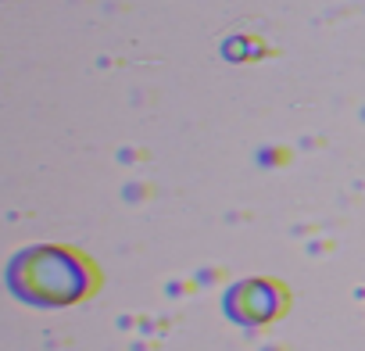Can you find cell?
I'll use <instances>...</instances> for the list:
<instances>
[{"label": "cell", "mask_w": 365, "mask_h": 351, "mask_svg": "<svg viewBox=\"0 0 365 351\" xmlns=\"http://www.w3.org/2000/svg\"><path fill=\"white\" fill-rule=\"evenodd\" d=\"M8 287L19 301L40 305V308H58L86 297L93 287L90 265L68 251V248H26L8 262Z\"/></svg>", "instance_id": "cell-1"}, {"label": "cell", "mask_w": 365, "mask_h": 351, "mask_svg": "<svg viewBox=\"0 0 365 351\" xmlns=\"http://www.w3.org/2000/svg\"><path fill=\"white\" fill-rule=\"evenodd\" d=\"M222 305H226V315L237 319L240 326H262L287 308V294L272 280H240L237 287L226 290Z\"/></svg>", "instance_id": "cell-2"}]
</instances>
